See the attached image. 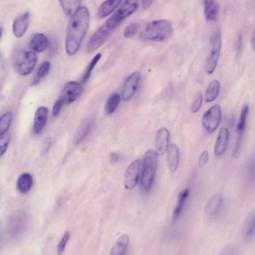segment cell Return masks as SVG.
<instances>
[{"label":"cell","instance_id":"cell-1","mask_svg":"<svg viewBox=\"0 0 255 255\" xmlns=\"http://www.w3.org/2000/svg\"><path fill=\"white\" fill-rule=\"evenodd\" d=\"M139 4L140 0H125L118 10L93 34L87 45V52H92L100 48L122 22L138 10Z\"/></svg>","mask_w":255,"mask_h":255},{"label":"cell","instance_id":"cell-2","mask_svg":"<svg viewBox=\"0 0 255 255\" xmlns=\"http://www.w3.org/2000/svg\"><path fill=\"white\" fill-rule=\"evenodd\" d=\"M89 23V10L85 6L79 7L72 15L67 26L65 39L67 55L72 56L78 52L88 31Z\"/></svg>","mask_w":255,"mask_h":255},{"label":"cell","instance_id":"cell-3","mask_svg":"<svg viewBox=\"0 0 255 255\" xmlns=\"http://www.w3.org/2000/svg\"><path fill=\"white\" fill-rule=\"evenodd\" d=\"M172 23L166 19H159L149 22L142 31L141 37L150 41L163 42L172 36Z\"/></svg>","mask_w":255,"mask_h":255},{"label":"cell","instance_id":"cell-4","mask_svg":"<svg viewBox=\"0 0 255 255\" xmlns=\"http://www.w3.org/2000/svg\"><path fill=\"white\" fill-rule=\"evenodd\" d=\"M158 166V154L153 149L148 150L144 156L141 187L145 193L152 188Z\"/></svg>","mask_w":255,"mask_h":255},{"label":"cell","instance_id":"cell-5","mask_svg":"<svg viewBox=\"0 0 255 255\" xmlns=\"http://www.w3.org/2000/svg\"><path fill=\"white\" fill-rule=\"evenodd\" d=\"M37 55L32 51H22L15 60L14 68L17 74L26 76L31 74L37 64Z\"/></svg>","mask_w":255,"mask_h":255},{"label":"cell","instance_id":"cell-6","mask_svg":"<svg viewBox=\"0 0 255 255\" xmlns=\"http://www.w3.org/2000/svg\"><path fill=\"white\" fill-rule=\"evenodd\" d=\"M222 48V35L220 30H217L211 36V52L206 64V72L211 75L215 71L220 59Z\"/></svg>","mask_w":255,"mask_h":255},{"label":"cell","instance_id":"cell-7","mask_svg":"<svg viewBox=\"0 0 255 255\" xmlns=\"http://www.w3.org/2000/svg\"><path fill=\"white\" fill-rule=\"evenodd\" d=\"M223 118L222 109L219 105L211 107L204 114L202 120V127L208 133H214L220 127Z\"/></svg>","mask_w":255,"mask_h":255},{"label":"cell","instance_id":"cell-8","mask_svg":"<svg viewBox=\"0 0 255 255\" xmlns=\"http://www.w3.org/2000/svg\"><path fill=\"white\" fill-rule=\"evenodd\" d=\"M142 169V163L141 160H136L132 162L125 172L124 176V187L127 190H133L139 182Z\"/></svg>","mask_w":255,"mask_h":255},{"label":"cell","instance_id":"cell-9","mask_svg":"<svg viewBox=\"0 0 255 255\" xmlns=\"http://www.w3.org/2000/svg\"><path fill=\"white\" fill-rule=\"evenodd\" d=\"M82 93V87L79 82H69L66 84L59 97L64 105H70L74 103L80 97Z\"/></svg>","mask_w":255,"mask_h":255},{"label":"cell","instance_id":"cell-10","mask_svg":"<svg viewBox=\"0 0 255 255\" xmlns=\"http://www.w3.org/2000/svg\"><path fill=\"white\" fill-rule=\"evenodd\" d=\"M141 75L138 72H134L126 79L122 88L121 98L124 102L128 101L133 97L140 83Z\"/></svg>","mask_w":255,"mask_h":255},{"label":"cell","instance_id":"cell-11","mask_svg":"<svg viewBox=\"0 0 255 255\" xmlns=\"http://www.w3.org/2000/svg\"><path fill=\"white\" fill-rule=\"evenodd\" d=\"M170 133L166 128H162L156 133V152L158 155H163L169 146Z\"/></svg>","mask_w":255,"mask_h":255},{"label":"cell","instance_id":"cell-12","mask_svg":"<svg viewBox=\"0 0 255 255\" xmlns=\"http://www.w3.org/2000/svg\"><path fill=\"white\" fill-rule=\"evenodd\" d=\"M204 13L207 22H216L220 16V5L218 2L216 0H205Z\"/></svg>","mask_w":255,"mask_h":255},{"label":"cell","instance_id":"cell-13","mask_svg":"<svg viewBox=\"0 0 255 255\" xmlns=\"http://www.w3.org/2000/svg\"><path fill=\"white\" fill-rule=\"evenodd\" d=\"M29 20L30 14L28 12L22 13L15 19L13 23V32L15 37L19 38L24 35L28 29Z\"/></svg>","mask_w":255,"mask_h":255},{"label":"cell","instance_id":"cell-14","mask_svg":"<svg viewBox=\"0 0 255 255\" xmlns=\"http://www.w3.org/2000/svg\"><path fill=\"white\" fill-rule=\"evenodd\" d=\"M49 40L47 37L41 33H36L31 36L29 41V48L35 53H40L47 49Z\"/></svg>","mask_w":255,"mask_h":255},{"label":"cell","instance_id":"cell-15","mask_svg":"<svg viewBox=\"0 0 255 255\" xmlns=\"http://www.w3.org/2000/svg\"><path fill=\"white\" fill-rule=\"evenodd\" d=\"M249 112H250V106L245 105L241 111V117H240L239 123L238 125V140H237L236 147H235L234 154H236L239 151L241 145L243 136H244V130L247 127V118H248Z\"/></svg>","mask_w":255,"mask_h":255},{"label":"cell","instance_id":"cell-16","mask_svg":"<svg viewBox=\"0 0 255 255\" xmlns=\"http://www.w3.org/2000/svg\"><path fill=\"white\" fill-rule=\"evenodd\" d=\"M48 119V109L46 107H40L37 109L34 115L33 132L38 134L44 128Z\"/></svg>","mask_w":255,"mask_h":255},{"label":"cell","instance_id":"cell-17","mask_svg":"<svg viewBox=\"0 0 255 255\" xmlns=\"http://www.w3.org/2000/svg\"><path fill=\"white\" fill-rule=\"evenodd\" d=\"M166 151H167L168 167L171 172H175L178 169V164H179V148H178V145L172 143L169 145Z\"/></svg>","mask_w":255,"mask_h":255},{"label":"cell","instance_id":"cell-18","mask_svg":"<svg viewBox=\"0 0 255 255\" xmlns=\"http://www.w3.org/2000/svg\"><path fill=\"white\" fill-rule=\"evenodd\" d=\"M223 196L220 194H215L210 198L205 206V215L208 217H212L218 214L223 205Z\"/></svg>","mask_w":255,"mask_h":255},{"label":"cell","instance_id":"cell-19","mask_svg":"<svg viewBox=\"0 0 255 255\" xmlns=\"http://www.w3.org/2000/svg\"><path fill=\"white\" fill-rule=\"evenodd\" d=\"M229 139V130L227 128H223L220 130L214 148V153L217 157L223 155L227 148Z\"/></svg>","mask_w":255,"mask_h":255},{"label":"cell","instance_id":"cell-20","mask_svg":"<svg viewBox=\"0 0 255 255\" xmlns=\"http://www.w3.org/2000/svg\"><path fill=\"white\" fill-rule=\"evenodd\" d=\"M122 1L123 0H106L97 10V16L100 19L107 17L118 8Z\"/></svg>","mask_w":255,"mask_h":255},{"label":"cell","instance_id":"cell-21","mask_svg":"<svg viewBox=\"0 0 255 255\" xmlns=\"http://www.w3.org/2000/svg\"><path fill=\"white\" fill-rule=\"evenodd\" d=\"M94 125V118H89L82 124L74 138L75 145L80 144L87 137Z\"/></svg>","mask_w":255,"mask_h":255},{"label":"cell","instance_id":"cell-22","mask_svg":"<svg viewBox=\"0 0 255 255\" xmlns=\"http://www.w3.org/2000/svg\"><path fill=\"white\" fill-rule=\"evenodd\" d=\"M130 238L128 235H124L118 238L111 250L109 255H125L128 248Z\"/></svg>","mask_w":255,"mask_h":255},{"label":"cell","instance_id":"cell-23","mask_svg":"<svg viewBox=\"0 0 255 255\" xmlns=\"http://www.w3.org/2000/svg\"><path fill=\"white\" fill-rule=\"evenodd\" d=\"M33 178L31 174L22 173L18 178L16 182V188L18 191L22 194L28 193L32 187Z\"/></svg>","mask_w":255,"mask_h":255},{"label":"cell","instance_id":"cell-24","mask_svg":"<svg viewBox=\"0 0 255 255\" xmlns=\"http://www.w3.org/2000/svg\"><path fill=\"white\" fill-rule=\"evenodd\" d=\"M189 195H190V190L189 189H184L182 191L180 192L179 195H178V202H177V205L175 206V211H174V221H176L181 216Z\"/></svg>","mask_w":255,"mask_h":255},{"label":"cell","instance_id":"cell-25","mask_svg":"<svg viewBox=\"0 0 255 255\" xmlns=\"http://www.w3.org/2000/svg\"><path fill=\"white\" fill-rule=\"evenodd\" d=\"M220 84L219 81L213 80L208 85L205 94V101L207 103H212L217 100L220 95Z\"/></svg>","mask_w":255,"mask_h":255},{"label":"cell","instance_id":"cell-26","mask_svg":"<svg viewBox=\"0 0 255 255\" xmlns=\"http://www.w3.org/2000/svg\"><path fill=\"white\" fill-rule=\"evenodd\" d=\"M121 95L118 93L111 94L105 105V112L106 115H110L115 113L121 102Z\"/></svg>","mask_w":255,"mask_h":255},{"label":"cell","instance_id":"cell-27","mask_svg":"<svg viewBox=\"0 0 255 255\" xmlns=\"http://www.w3.org/2000/svg\"><path fill=\"white\" fill-rule=\"evenodd\" d=\"M24 225H25V217L22 214H17L14 216L10 220V224H9V229H10V233L12 235H17L23 229Z\"/></svg>","mask_w":255,"mask_h":255},{"label":"cell","instance_id":"cell-28","mask_svg":"<svg viewBox=\"0 0 255 255\" xmlns=\"http://www.w3.org/2000/svg\"><path fill=\"white\" fill-rule=\"evenodd\" d=\"M63 10L67 16H72L80 5L81 0H59Z\"/></svg>","mask_w":255,"mask_h":255},{"label":"cell","instance_id":"cell-29","mask_svg":"<svg viewBox=\"0 0 255 255\" xmlns=\"http://www.w3.org/2000/svg\"><path fill=\"white\" fill-rule=\"evenodd\" d=\"M255 235V214L251 213L247 217L243 229V235L247 240L251 239Z\"/></svg>","mask_w":255,"mask_h":255},{"label":"cell","instance_id":"cell-30","mask_svg":"<svg viewBox=\"0 0 255 255\" xmlns=\"http://www.w3.org/2000/svg\"><path fill=\"white\" fill-rule=\"evenodd\" d=\"M51 64L49 61H44L40 64V67L37 69V73H36L35 76H34V80H33L31 85L34 86V85H38L40 83V81L49 73L50 70Z\"/></svg>","mask_w":255,"mask_h":255},{"label":"cell","instance_id":"cell-31","mask_svg":"<svg viewBox=\"0 0 255 255\" xmlns=\"http://www.w3.org/2000/svg\"><path fill=\"white\" fill-rule=\"evenodd\" d=\"M12 119H13V115L10 112H6L0 117V136L7 133L9 128L11 125Z\"/></svg>","mask_w":255,"mask_h":255},{"label":"cell","instance_id":"cell-32","mask_svg":"<svg viewBox=\"0 0 255 255\" xmlns=\"http://www.w3.org/2000/svg\"><path fill=\"white\" fill-rule=\"evenodd\" d=\"M102 55L100 53L97 54L94 57L91 62L88 64L86 70H85V73H84L83 76L82 78V83H86L89 79L90 76H91V73H92L93 70H94V67L97 65V63L100 61Z\"/></svg>","mask_w":255,"mask_h":255},{"label":"cell","instance_id":"cell-33","mask_svg":"<svg viewBox=\"0 0 255 255\" xmlns=\"http://www.w3.org/2000/svg\"><path fill=\"white\" fill-rule=\"evenodd\" d=\"M202 103H203V95L202 93L198 92L192 102L191 111L193 114H197L200 111Z\"/></svg>","mask_w":255,"mask_h":255},{"label":"cell","instance_id":"cell-34","mask_svg":"<svg viewBox=\"0 0 255 255\" xmlns=\"http://www.w3.org/2000/svg\"><path fill=\"white\" fill-rule=\"evenodd\" d=\"M139 28H140V25L139 23L133 22V23L130 24L124 30V37L125 38H131V37H134L139 31Z\"/></svg>","mask_w":255,"mask_h":255},{"label":"cell","instance_id":"cell-35","mask_svg":"<svg viewBox=\"0 0 255 255\" xmlns=\"http://www.w3.org/2000/svg\"><path fill=\"white\" fill-rule=\"evenodd\" d=\"M70 234L69 232H64V235L61 238V241L58 243V247H57V254L58 255H62L67 247V243L70 239Z\"/></svg>","mask_w":255,"mask_h":255},{"label":"cell","instance_id":"cell-36","mask_svg":"<svg viewBox=\"0 0 255 255\" xmlns=\"http://www.w3.org/2000/svg\"><path fill=\"white\" fill-rule=\"evenodd\" d=\"M9 142H10V135L5 133L3 136H0V158L7 151Z\"/></svg>","mask_w":255,"mask_h":255},{"label":"cell","instance_id":"cell-37","mask_svg":"<svg viewBox=\"0 0 255 255\" xmlns=\"http://www.w3.org/2000/svg\"><path fill=\"white\" fill-rule=\"evenodd\" d=\"M64 103L61 99L58 98V100L54 103L53 107H52V115L54 117H58L61 112V109L64 107Z\"/></svg>","mask_w":255,"mask_h":255},{"label":"cell","instance_id":"cell-38","mask_svg":"<svg viewBox=\"0 0 255 255\" xmlns=\"http://www.w3.org/2000/svg\"><path fill=\"white\" fill-rule=\"evenodd\" d=\"M235 53H236V56L239 57L240 55L242 53L243 51V37L242 34H238V37H237L236 42H235Z\"/></svg>","mask_w":255,"mask_h":255},{"label":"cell","instance_id":"cell-39","mask_svg":"<svg viewBox=\"0 0 255 255\" xmlns=\"http://www.w3.org/2000/svg\"><path fill=\"white\" fill-rule=\"evenodd\" d=\"M209 152H208V151H204L201 154L199 159V167H205V166L208 164V161H209Z\"/></svg>","mask_w":255,"mask_h":255},{"label":"cell","instance_id":"cell-40","mask_svg":"<svg viewBox=\"0 0 255 255\" xmlns=\"http://www.w3.org/2000/svg\"><path fill=\"white\" fill-rule=\"evenodd\" d=\"M235 253H236V249L235 246L229 244L222 250L219 255H235Z\"/></svg>","mask_w":255,"mask_h":255},{"label":"cell","instance_id":"cell-41","mask_svg":"<svg viewBox=\"0 0 255 255\" xmlns=\"http://www.w3.org/2000/svg\"><path fill=\"white\" fill-rule=\"evenodd\" d=\"M109 160L112 163H116L117 162L119 161L120 155L116 152H112L109 156Z\"/></svg>","mask_w":255,"mask_h":255},{"label":"cell","instance_id":"cell-42","mask_svg":"<svg viewBox=\"0 0 255 255\" xmlns=\"http://www.w3.org/2000/svg\"><path fill=\"white\" fill-rule=\"evenodd\" d=\"M155 1V0H142V6L143 9H148L151 7V4Z\"/></svg>","mask_w":255,"mask_h":255},{"label":"cell","instance_id":"cell-43","mask_svg":"<svg viewBox=\"0 0 255 255\" xmlns=\"http://www.w3.org/2000/svg\"><path fill=\"white\" fill-rule=\"evenodd\" d=\"M255 31H253V34H252V45H253V49H255Z\"/></svg>","mask_w":255,"mask_h":255},{"label":"cell","instance_id":"cell-44","mask_svg":"<svg viewBox=\"0 0 255 255\" xmlns=\"http://www.w3.org/2000/svg\"><path fill=\"white\" fill-rule=\"evenodd\" d=\"M1 34H2V28H0V38H1Z\"/></svg>","mask_w":255,"mask_h":255}]
</instances>
